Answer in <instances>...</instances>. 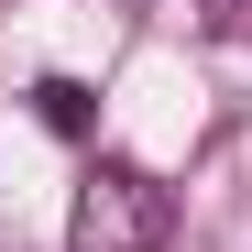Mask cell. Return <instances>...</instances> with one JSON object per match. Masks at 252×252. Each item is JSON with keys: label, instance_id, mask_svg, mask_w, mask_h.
<instances>
[{"label": "cell", "instance_id": "2", "mask_svg": "<svg viewBox=\"0 0 252 252\" xmlns=\"http://www.w3.org/2000/svg\"><path fill=\"white\" fill-rule=\"evenodd\" d=\"M33 110H44V132H66V143H88V132H99V99L77 88V77H44V88H33Z\"/></svg>", "mask_w": 252, "mask_h": 252}, {"label": "cell", "instance_id": "3", "mask_svg": "<svg viewBox=\"0 0 252 252\" xmlns=\"http://www.w3.org/2000/svg\"><path fill=\"white\" fill-rule=\"evenodd\" d=\"M230 33H252V0H230Z\"/></svg>", "mask_w": 252, "mask_h": 252}, {"label": "cell", "instance_id": "1", "mask_svg": "<svg viewBox=\"0 0 252 252\" xmlns=\"http://www.w3.org/2000/svg\"><path fill=\"white\" fill-rule=\"evenodd\" d=\"M176 230V197H164L143 164H88L66 208V252H164Z\"/></svg>", "mask_w": 252, "mask_h": 252}]
</instances>
